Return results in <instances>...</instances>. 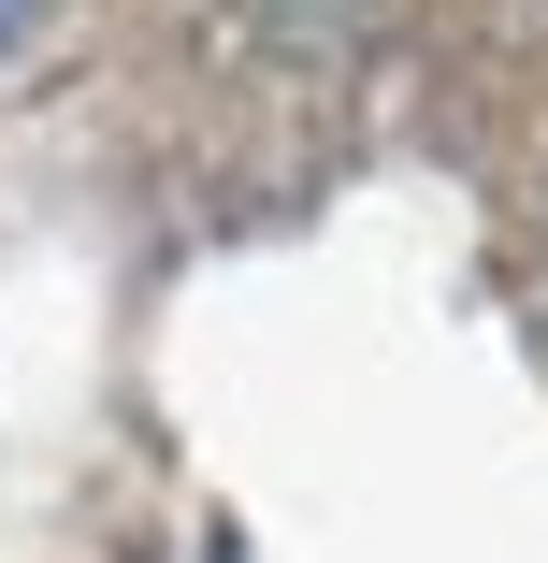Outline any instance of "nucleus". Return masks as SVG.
<instances>
[{
    "label": "nucleus",
    "instance_id": "nucleus-1",
    "mask_svg": "<svg viewBox=\"0 0 548 563\" xmlns=\"http://www.w3.org/2000/svg\"><path fill=\"white\" fill-rule=\"evenodd\" d=\"M15 15H30V0H0V44H15Z\"/></svg>",
    "mask_w": 548,
    "mask_h": 563
}]
</instances>
